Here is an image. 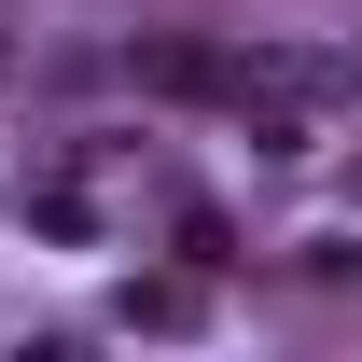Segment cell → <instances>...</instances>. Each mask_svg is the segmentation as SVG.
<instances>
[{
  "instance_id": "cell-1",
  "label": "cell",
  "mask_w": 362,
  "mask_h": 362,
  "mask_svg": "<svg viewBox=\"0 0 362 362\" xmlns=\"http://www.w3.org/2000/svg\"><path fill=\"white\" fill-rule=\"evenodd\" d=\"M139 84L153 98H237V56L223 42H139Z\"/></svg>"
},
{
  "instance_id": "cell-2",
  "label": "cell",
  "mask_w": 362,
  "mask_h": 362,
  "mask_svg": "<svg viewBox=\"0 0 362 362\" xmlns=\"http://www.w3.org/2000/svg\"><path fill=\"white\" fill-rule=\"evenodd\" d=\"M126 320H153V334H195V279H153V293H126Z\"/></svg>"
}]
</instances>
